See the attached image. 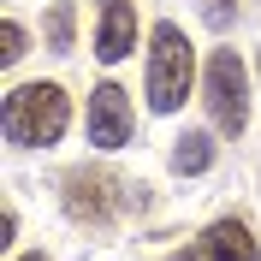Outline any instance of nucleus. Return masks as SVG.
<instances>
[{
  "label": "nucleus",
  "mask_w": 261,
  "mask_h": 261,
  "mask_svg": "<svg viewBox=\"0 0 261 261\" xmlns=\"http://www.w3.org/2000/svg\"><path fill=\"white\" fill-rule=\"evenodd\" d=\"M60 202H65V214H71L77 226L107 231V226H119L130 208H143V184L119 178L113 166H71L65 184H60Z\"/></svg>",
  "instance_id": "1"
},
{
  "label": "nucleus",
  "mask_w": 261,
  "mask_h": 261,
  "mask_svg": "<svg viewBox=\"0 0 261 261\" xmlns=\"http://www.w3.org/2000/svg\"><path fill=\"white\" fill-rule=\"evenodd\" d=\"M71 125V101L60 83H18L6 95V143L12 148H48Z\"/></svg>",
  "instance_id": "2"
},
{
  "label": "nucleus",
  "mask_w": 261,
  "mask_h": 261,
  "mask_svg": "<svg viewBox=\"0 0 261 261\" xmlns=\"http://www.w3.org/2000/svg\"><path fill=\"white\" fill-rule=\"evenodd\" d=\"M190 83H196V48H190V36L178 24L161 18L148 30V107L154 113H178Z\"/></svg>",
  "instance_id": "3"
},
{
  "label": "nucleus",
  "mask_w": 261,
  "mask_h": 261,
  "mask_svg": "<svg viewBox=\"0 0 261 261\" xmlns=\"http://www.w3.org/2000/svg\"><path fill=\"white\" fill-rule=\"evenodd\" d=\"M202 89H208V119L226 137H244V125H249V71L238 60V48H214L208 54Z\"/></svg>",
  "instance_id": "4"
},
{
  "label": "nucleus",
  "mask_w": 261,
  "mask_h": 261,
  "mask_svg": "<svg viewBox=\"0 0 261 261\" xmlns=\"http://www.w3.org/2000/svg\"><path fill=\"white\" fill-rule=\"evenodd\" d=\"M172 261H261V244L249 238V226L238 214H226V220H214L190 249H178Z\"/></svg>",
  "instance_id": "5"
},
{
  "label": "nucleus",
  "mask_w": 261,
  "mask_h": 261,
  "mask_svg": "<svg viewBox=\"0 0 261 261\" xmlns=\"http://www.w3.org/2000/svg\"><path fill=\"white\" fill-rule=\"evenodd\" d=\"M89 143L95 148H125L130 143V101L119 83H101V89H89Z\"/></svg>",
  "instance_id": "6"
},
{
  "label": "nucleus",
  "mask_w": 261,
  "mask_h": 261,
  "mask_svg": "<svg viewBox=\"0 0 261 261\" xmlns=\"http://www.w3.org/2000/svg\"><path fill=\"white\" fill-rule=\"evenodd\" d=\"M137 48V12L130 0H101V24H95V60H125Z\"/></svg>",
  "instance_id": "7"
},
{
  "label": "nucleus",
  "mask_w": 261,
  "mask_h": 261,
  "mask_svg": "<svg viewBox=\"0 0 261 261\" xmlns=\"http://www.w3.org/2000/svg\"><path fill=\"white\" fill-rule=\"evenodd\" d=\"M214 166V137L208 130H184L178 143H172V172L178 178H196V172H208Z\"/></svg>",
  "instance_id": "8"
},
{
  "label": "nucleus",
  "mask_w": 261,
  "mask_h": 261,
  "mask_svg": "<svg viewBox=\"0 0 261 261\" xmlns=\"http://www.w3.org/2000/svg\"><path fill=\"white\" fill-rule=\"evenodd\" d=\"M71 30H77V6H71V0H54V12H48V48L65 54L71 48Z\"/></svg>",
  "instance_id": "9"
},
{
  "label": "nucleus",
  "mask_w": 261,
  "mask_h": 261,
  "mask_svg": "<svg viewBox=\"0 0 261 261\" xmlns=\"http://www.w3.org/2000/svg\"><path fill=\"white\" fill-rule=\"evenodd\" d=\"M24 54H30V36H24L18 18H6V24H0V65H18Z\"/></svg>",
  "instance_id": "10"
},
{
  "label": "nucleus",
  "mask_w": 261,
  "mask_h": 261,
  "mask_svg": "<svg viewBox=\"0 0 261 261\" xmlns=\"http://www.w3.org/2000/svg\"><path fill=\"white\" fill-rule=\"evenodd\" d=\"M202 18H208V30H231L238 24V0H202Z\"/></svg>",
  "instance_id": "11"
},
{
  "label": "nucleus",
  "mask_w": 261,
  "mask_h": 261,
  "mask_svg": "<svg viewBox=\"0 0 261 261\" xmlns=\"http://www.w3.org/2000/svg\"><path fill=\"white\" fill-rule=\"evenodd\" d=\"M24 261H48V255H24Z\"/></svg>",
  "instance_id": "12"
},
{
  "label": "nucleus",
  "mask_w": 261,
  "mask_h": 261,
  "mask_svg": "<svg viewBox=\"0 0 261 261\" xmlns=\"http://www.w3.org/2000/svg\"><path fill=\"white\" fill-rule=\"evenodd\" d=\"M255 65H261V60H255Z\"/></svg>",
  "instance_id": "13"
}]
</instances>
